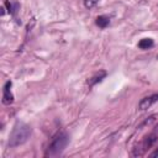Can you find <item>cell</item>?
<instances>
[{"instance_id": "obj_10", "label": "cell", "mask_w": 158, "mask_h": 158, "mask_svg": "<svg viewBox=\"0 0 158 158\" xmlns=\"http://www.w3.org/2000/svg\"><path fill=\"white\" fill-rule=\"evenodd\" d=\"M5 5H6V7H7V11L12 14V12H14V9H12V6H11V4H10V2L7 1V0L5 1Z\"/></svg>"}, {"instance_id": "obj_8", "label": "cell", "mask_w": 158, "mask_h": 158, "mask_svg": "<svg viewBox=\"0 0 158 158\" xmlns=\"http://www.w3.org/2000/svg\"><path fill=\"white\" fill-rule=\"evenodd\" d=\"M95 22H96V25H98L99 27H101V28H105V27L109 25L110 20H109V17H106V16H98Z\"/></svg>"}, {"instance_id": "obj_3", "label": "cell", "mask_w": 158, "mask_h": 158, "mask_svg": "<svg viewBox=\"0 0 158 158\" xmlns=\"http://www.w3.org/2000/svg\"><path fill=\"white\" fill-rule=\"evenodd\" d=\"M156 141H157V136H156V135H151V136L146 137L138 146L135 147V149H133V156H135V157L142 156L149 147H152V144H153Z\"/></svg>"}, {"instance_id": "obj_2", "label": "cell", "mask_w": 158, "mask_h": 158, "mask_svg": "<svg viewBox=\"0 0 158 158\" xmlns=\"http://www.w3.org/2000/svg\"><path fill=\"white\" fill-rule=\"evenodd\" d=\"M68 142H69V137H68L67 133L63 132V133L57 135L53 138V141L51 142V144L48 146L46 156H57V154L62 153L64 151V148L67 147Z\"/></svg>"}, {"instance_id": "obj_6", "label": "cell", "mask_w": 158, "mask_h": 158, "mask_svg": "<svg viewBox=\"0 0 158 158\" xmlns=\"http://www.w3.org/2000/svg\"><path fill=\"white\" fill-rule=\"evenodd\" d=\"M105 75H106V72H105V70H100V72L95 73V74H94L91 78H89V80H88V84H89L90 86H93L94 84H96V83L101 81V80L105 78Z\"/></svg>"}, {"instance_id": "obj_11", "label": "cell", "mask_w": 158, "mask_h": 158, "mask_svg": "<svg viewBox=\"0 0 158 158\" xmlns=\"http://www.w3.org/2000/svg\"><path fill=\"white\" fill-rule=\"evenodd\" d=\"M4 14H5V9H4V7H1V16H2Z\"/></svg>"}, {"instance_id": "obj_1", "label": "cell", "mask_w": 158, "mask_h": 158, "mask_svg": "<svg viewBox=\"0 0 158 158\" xmlns=\"http://www.w3.org/2000/svg\"><path fill=\"white\" fill-rule=\"evenodd\" d=\"M31 127L23 122H17L10 135V138H9V147L14 148V147H17V146H21L31 136Z\"/></svg>"}, {"instance_id": "obj_9", "label": "cell", "mask_w": 158, "mask_h": 158, "mask_svg": "<svg viewBox=\"0 0 158 158\" xmlns=\"http://www.w3.org/2000/svg\"><path fill=\"white\" fill-rule=\"evenodd\" d=\"M98 1H99V0H84V4H85V6H86L88 9H90V7H93Z\"/></svg>"}, {"instance_id": "obj_4", "label": "cell", "mask_w": 158, "mask_h": 158, "mask_svg": "<svg viewBox=\"0 0 158 158\" xmlns=\"http://www.w3.org/2000/svg\"><path fill=\"white\" fill-rule=\"evenodd\" d=\"M12 83L11 81H6L5 86H4V95H2V104L5 105H10L12 101H14V95L11 94L10 91V88H11Z\"/></svg>"}, {"instance_id": "obj_7", "label": "cell", "mask_w": 158, "mask_h": 158, "mask_svg": "<svg viewBox=\"0 0 158 158\" xmlns=\"http://www.w3.org/2000/svg\"><path fill=\"white\" fill-rule=\"evenodd\" d=\"M152 46H153V40L152 38H143L138 42V47L141 49H148Z\"/></svg>"}, {"instance_id": "obj_5", "label": "cell", "mask_w": 158, "mask_h": 158, "mask_svg": "<svg viewBox=\"0 0 158 158\" xmlns=\"http://www.w3.org/2000/svg\"><path fill=\"white\" fill-rule=\"evenodd\" d=\"M158 100V94H154V95H152V96H147V98H144V99H142L141 101H139V109L141 110H146V109H148L153 102H156Z\"/></svg>"}]
</instances>
